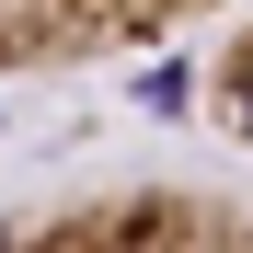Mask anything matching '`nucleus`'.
Returning <instances> with one entry per match:
<instances>
[{
    "instance_id": "nucleus-1",
    "label": "nucleus",
    "mask_w": 253,
    "mask_h": 253,
    "mask_svg": "<svg viewBox=\"0 0 253 253\" xmlns=\"http://www.w3.org/2000/svg\"><path fill=\"white\" fill-rule=\"evenodd\" d=\"M0 253H253V196L230 184H92L0 207Z\"/></svg>"
},
{
    "instance_id": "nucleus-2",
    "label": "nucleus",
    "mask_w": 253,
    "mask_h": 253,
    "mask_svg": "<svg viewBox=\"0 0 253 253\" xmlns=\"http://www.w3.org/2000/svg\"><path fill=\"white\" fill-rule=\"evenodd\" d=\"M219 0H0V81H46V69H104L150 58L184 23H207Z\"/></svg>"
},
{
    "instance_id": "nucleus-3",
    "label": "nucleus",
    "mask_w": 253,
    "mask_h": 253,
    "mask_svg": "<svg viewBox=\"0 0 253 253\" xmlns=\"http://www.w3.org/2000/svg\"><path fill=\"white\" fill-rule=\"evenodd\" d=\"M207 126H219L230 150H253V12L219 35V58H207Z\"/></svg>"
}]
</instances>
